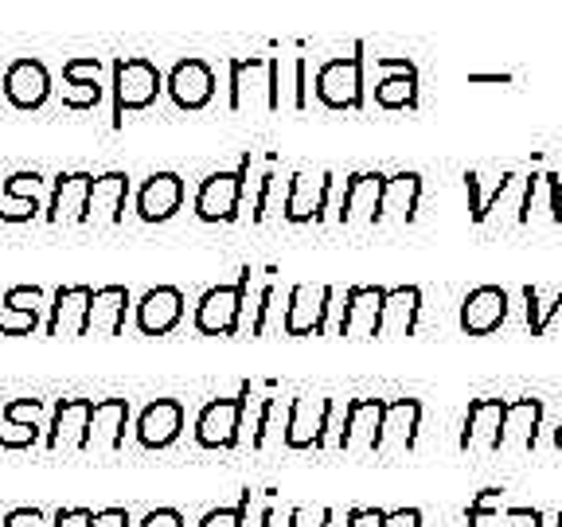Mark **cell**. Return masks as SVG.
I'll list each match as a JSON object with an SVG mask.
<instances>
[{"label": "cell", "instance_id": "cell-11", "mask_svg": "<svg viewBox=\"0 0 562 527\" xmlns=\"http://www.w3.org/2000/svg\"><path fill=\"white\" fill-rule=\"evenodd\" d=\"M184 430V403L180 399H153L137 418V441L145 449H168Z\"/></svg>", "mask_w": 562, "mask_h": 527}, {"label": "cell", "instance_id": "cell-14", "mask_svg": "<svg viewBox=\"0 0 562 527\" xmlns=\"http://www.w3.org/2000/svg\"><path fill=\"white\" fill-rule=\"evenodd\" d=\"M44 411V399H9V403L0 406V418H4V426H9V434H0V449H9V453H16V449H32L35 441L44 438V426L35 422V414Z\"/></svg>", "mask_w": 562, "mask_h": 527}, {"label": "cell", "instance_id": "cell-19", "mask_svg": "<svg viewBox=\"0 0 562 527\" xmlns=\"http://www.w3.org/2000/svg\"><path fill=\"white\" fill-rule=\"evenodd\" d=\"M125 195H130V176L125 172H102L94 176V192H90V220L94 223H122Z\"/></svg>", "mask_w": 562, "mask_h": 527}, {"label": "cell", "instance_id": "cell-9", "mask_svg": "<svg viewBox=\"0 0 562 527\" xmlns=\"http://www.w3.org/2000/svg\"><path fill=\"white\" fill-rule=\"evenodd\" d=\"M246 411V391L238 399H215L200 411L195 418V441L203 449H231L238 441V426H243Z\"/></svg>", "mask_w": 562, "mask_h": 527}, {"label": "cell", "instance_id": "cell-13", "mask_svg": "<svg viewBox=\"0 0 562 527\" xmlns=\"http://www.w3.org/2000/svg\"><path fill=\"white\" fill-rule=\"evenodd\" d=\"M102 63L94 55H75L63 63V105L67 110H94L102 102Z\"/></svg>", "mask_w": 562, "mask_h": 527}, {"label": "cell", "instance_id": "cell-7", "mask_svg": "<svg viewBox=\"0 0 562 527\" xmlns=\"http://www.w3.org/2000/svg\"><path fill=\"white\" fill-rule=\"evenodd\" d=\"M165 90L172 94V102L180 110H203V105L215 98V70L211 63H203L200 55H188L168 70Z\"/></svg>", "mask_w": 562, "mask_h": 527}, {"label": "cell", "instance_id": "cell-20", "mask_svg": "<svg viewBox=\"0 0 562 527\" xmlns=\"http://www.w3.org/2000/svg\"><path fill=\"white\" fill-rule=\"evenodd\" d=\"M325 418H328L325 399H297L290 411V422H285V441H290L293 449H305V446H313V441H321Z\"/></svg>", "mask_w": 562, "mask_h": 527}, {"label": "cell", "instance_id": "cell-27", "mask_svg": "<svg viewBox=\"0 0 562 527\" xmlns=\"http://www.w3.org/2000/svg\"><path fill=\"white\" fill-rule=\"evenodd\" d=\"M44 524V512L40 508H12L9 516L0 519V527H40Z\"/></svg>", "mask_w": 562, "mask_h": 527}, {"label": "cell", "instance_id": "cell-5", "mask_svg": "<svg viewBox=\"0 0 562 527\" xmlns=\"http://www.w3.org/2000/svg\"><path fill=\"white\" fill-rule=\"evenodd\" d=\"M90 414H94V399H59L52 406V422H47L44 449H90Z\"/></svg>", "mask_w": 562, "mask_h": 527}, {"label": "cell", "instance_id": "cell-23", "mask_svg": "<svg viewBox=\"0 0 562 527\" xmlns=\"http://www.w3.org/2000/svg\"><path fill=\"white\" fill-rule=\"evenodd\" d=\"M325 180H308V176H293L290 184V203H285V215H290L293 223H305L313 220V215H321V203H325Z\"/></svg>", "mask_w": 562, "mask_h": 527}, {"label": "cell", "instance_id": "cell-12", "mask_svg": "<svg viewBox=\"0 0 562 527\" xmlns=\"http://www.w3.org/2000/svg\"><path fill=\"white\" fill-rule=\"evenodd\" d=\"M184 321V293L176 285H157L137 301V328L145 336H165Z\"/></svg>", "mask_w": 562, "mask_h": 527}, {"label": "cell", "instance_id": "cell-15", "mask_svg": "<svg viewBox=\"0 0 562 527\" xmlns=\"http://www.w3.org/2000/svg\"><path fill=\"white\" fill-rule=\"evenodd\" d=\"M40 313H44V290L40 285H12V290H4L0 336H35Z\"/></svg>", "mask_w": 562, "mask_h": 527}, {"label": "cell", "instance_id": "cell-25", "mask_svg": "<svg viewBox=\"0 0 562 527\" xmlns=\"http://www.w3.org/2000/svg\"><path fill=\"white\" fill-rule=\"evenodd\" d=\"M52 527H94V512L90 508H59L52 516Z\"/></svg>", "mask_w": 562, "mask_h": 527}, {"label": "cell", "instance_id": "cell-3", "mask_svg": "<svg viewBox=\"0 0 562 527\" xmlns=\"http://www.w3.org/2000/svg\"><path fill=\"white\" fill-rule=\"evenodd\" d=\"M246 172L250 165H238L231 172H211L207 180L195 192V220L203 223H231L238 215V203H243V188H246Z\"/></svg>", "mask_w": 562, "mask_h": 527}, {"label": "cell", "instance_id": "cell-26", "mask_svg": "<svg viewBox=\"0 0 562 527\" xmlns=\"http://www.w3.org/2000/svg\"><path fill=\"white\" fill-rule=\"evenodd\" d=\"M137 527H184V512L180 508H153Z\"/></svg>", "mask_w": 562, "mask_h": 527}, {"label": "cell", "instance_id": "cell-2", "mask_svg": "<svg viewBox=\"0 0 562 527\" xmlns=\"http://www.w3.org/2000/svg\"><path fill=\"white\" fill-rule=\"evenodd\" d=\"M0 94L12 110L20 114H32V110H44L47 98H52V70L44 67V59H32V55H20L4 67L0 75Z\"/></svg>", "mask_w": 562, "mask_h": 527}, {"label": "cell", "instance_id": "cell-21", "mask_svg": "<svg viewBox=\"0 0 562 527\" xmlns=\"http://www.w3.org/2000/svg\"><path fill=\"white\" fill-rule=\"evenodd\" d=\"M125 309H130V290H125V285H102V290H94V305H90V333L117 336L125 325Z\"/></svg>", "mask_w": 562, "mask_h": 527}, {"label": "cell", "instance_id": "cell-16", "mask_svg": "<svg viewBox=\"0 0 562 527\" xmlns=\"http://www.w3.org/2000/svg\"><path fill=\"white\" fill-rule=\"evenodd\" d=\"M40 188H44V176L35 172V168H20V172H12L9 180H4V188H0V195L9 203H16V208L0 211V223H32L44 215V208H40Z\"/></svg>", "mask_w": 562, "mask_h": 527}, {"label": "cell", "instance_id": "cell-22", "mask_svg": "<svg viewBox=\"0 0 562 527\" xmlns=\"http://www.w3.org/2000/svg\"><path fill=\"white\" fill-rule=\"evenodd\" d=\"M325 301L328 293L325 290H305V285H297V290L290 293V313H285V328H290L293 336L297 333H308V328L321 325V313H325Z\"/></svg>", "mask_w": 562, "mask_h": 527}, {"label": "cell", "instance_id": "cell-18", "mask_svg": "<svg viewBox=\"0 0 562 527\" xmlns=\"http://www.w3.org/2000/svg\"><path fill=\"white\" fill-rule=\"evenodd\" d=\"M130 426V399H98L90 414V449H117Z\"/></svg>", "mask_w": 562, "mask_h": 527}, {"label": "cell", "instance_id": "cell-1", "mask_svg": "<svg viewBox=\"0 0 562 527\" xmlns=\"http://www.w3.org/2000/svg\"><path fill=\"white\" fill-rule=\"evenodd\" d=\"M110 90H114V130H122L125 114L157 102L165 90V75L145 55H122L110 67Z\"/></svg>", "mask_w": 562, "mask_h": 527}, {"label": "cell", "instance_id": "cell-17", "mask_svg": "<svg viewBox=\"0 0 562 527\" xmlns=\"http://www.w3.org/2000/svg\"><path fill=\"white\" fill-rule=\"evenodd\" d=\"M316 94L321 102L333 105V110H344V105L360 102V63L356 59H333L321 67L316 75Z\"/></svg>", "mask_w": 562, "mask_h": 527}, {"label": "cell", "instance_id": "cell-28", "mask_svg": "<svg viewBox=\"0 0 562 527\" xmlns=\"http://www.w3.org/2000/svg\"><path fill=\"white\" fill-rule=\"evenodd\" d=\"M94 527H130V512H125V508L94 512Z\"/></svg>", "mask_w": 562, "mask_h": 527}, {"label": "cell", "instance_id": "cell-4", "mask_svg": "<svg viewBox=\"0 0 562 527\" xmlns=\"http://www.w3.org/2000/svg\"><path fill=\"white\" fill-rule=\"evenodd\" d=\"M246 273L235 285H220V290H207L195 305V328L203 336H231L238 328V316H243V298H246Z\"/></svg>", "mask_w": 562, "mask_h": 527}, {"label": "cell", "instance_id": "cell-6", "mask_svg": "<svg viewBox=\"0 0 562 527\" xmlns=\"http://www.w3.org/2000/svg\"><path fill=\"white\" fill-rule=\"evenodd\" d=\"M90 192H94V172H59L52 180L44 220L47 223H87Z\"/></svg>", "mask_w": 562, "mask_h": 527}, {"label": "cell", "instance_id": "cell-10", "mask_svg": "<svg viewBox=\"0 0 562 527\" xmlns=\"http://www.w3.org/2000/svg\"><path fill=\"white\" fill-rule=\"evenodd\" d=\"M180 208H184V176L180 172H153L133 200V211L145 223H168Z\"/></svg>", "mask_w": 562, "mask_h": 527}, {"label": "cell", "instance_id": "cell-29", "mask_svg": "<svg viewBox=\"0 0 562 527\" xmlns=\"http://www.w3.org/2000/svg\"><path fill=\"white\" fill-rule=\"evenodd\" d=\"M290 519H293L290 527H321V519H325V516H316V519H313V516H308V512H293Z\"/></svg>", "mask_w": 562, "mask_h": 527}, {"label": "cell", "instance_id": "cell-8", "mask_svg": "<svg viewBox=\"0 0 562 527\" xmlns=\"http://www.w3.org/2000/svg\"><path fill=\"white\" fill-rule=\"evenodd\" d=\"M90 285H59L47 305V336H90Z\"/></svg>", "mask_w": 562, "mask_h": 527}, {"label": "cell", "instance_id": "cell-24", "mask_svg": "<svg viewBox=\"0 0 562 527\" xmlns=\"http://www.w3.org/2000/svg\"><path fill=\"white\" fill-rule=\"evenodd\" d=\"M246 524V501L235 504V508H215L200 519V527H243Z\"/></svg>", "mask_w": 562, "mask_h": 527}]
</instances>
